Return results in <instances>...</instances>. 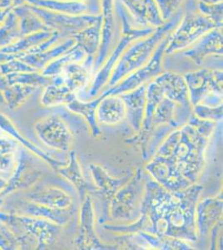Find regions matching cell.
<instances>
[{
  "instance_id": "obj_7",
  "label": "cell",
  "mask_w": 223,
  "mask_h": 250,
  "mask_svg": "<svg viewBox=\"0 0 223 250\" xmlns=\"http://www.w3.org/2000/svg\"><path fill=\"white\" fill-rule=\"evenodd\" d=\"M129 181L117 192L111 204V216L119 220H134L139 218V203L143 190V173L139 168Z\"/></svg>"
},
{
  "instance_id": "obj_3",
  "label": "cell",
  "mask_w": 223,
  "mask_h": 250,
  "mask_svg": "<svg viewBox=\"0 0 223 250\" xmlns=\"http://www.w3.org/2000/svg\"><path fill=\"white\" fill-rule=\"evenodd\" d=\"M182 15L183 13L182 10H178L163 25L156 28L153 34L135 40L129 44L113 68L107 82L108 88L116 85L127 75L143 67L149 61L164 38L177 28Z\"/></svg>"
},
{
  "instance_id": "obj_5",
  "label": "cell",
  "mask_w": 223,
  "mask_h": 250,
  "mask_svg": "<svg viewBox=\"0 0 223 250\" xmlns=\"http://www.w3.org/2000/svg\"><path fill=\"white\" fill-rule=\"evenodd\" d=\"M0 220L9 226L14 234L17 233L21 247H28L37 242L39 249L50 245L60 235L61 227L45 219L19 217L0 213Z\"/></svg>"
},
{
  "instance_id": "obj_38",
  "label": "cell",
  "mask_w": 223,
  "mask_h": 250,
  "mask_svg": "<svg viewBox=\"0 0 223 250\" xmlns=\"http://www.w3.org/2000/svg\"><path fill=\"white\" fill-rule=\"evenodd\" d=\"M198 1L205 4H218V3H223V0H198Z\"/></svg>"
},
{
  "instance_id": "obj_26",
  "label": "cell",
  "mask_w": 223,
  "mask_h": 250,
  "mask_svg": "<svg viewBox=\"0 0 223 250\" xmlns=\"http://www.w3.org/2000/svg\"><path fill=\"white\" fill-rule=\"evenodd\" d=\"M101 24L102 16L93 25L82 29L73 36L76 45L84 52L87 56H93L97 54L101 40Z\"/></svg>"
},
{
  "instance_id": "obj_29",
  "label": "cell",
  "mask_w": 223,
  "mask_h": 250,
  "mask_svg": "<svg viewBox=\"0 0 223 250\" xmlns=\"http://www.w3.org/2000/svg\"><path fill=\"white\" fill-rule=\"evenodd\" d=\"M99 104L95 101V100H93V101H89L88 103H84L83 101H80L78 98L73 102L67 104V107L69 110L84 117L85 120L88 121V125L90 126L92 134L94 137L99 136L101 134V130L99 129L96 121L95 112Z\"/></svg>"
},
{
  "instance_id": "obj_30",
  "label": "cell",
  "mask_w": 223,
  "mask_h": 250,
  "mask_svg": "<svg viewBox=\"0 0 223 250\" xmlns=\"http://www.w3.org/2000/svg\"><path fill=\"white\" fill-rule=\"evenodd\" d=\"M86 57L87 55L84 52L75 44L70 50L61 55L60 59H58L48 65L44 69L43 74L47 76L59 75L66 66L73 62H81Z\"/></svg>"
},
{
  "instance_id": "obj_25",
  "label": "cell",
  "mask_w": 223,
  "mask_h": 250,
  "mask_svg": "<svg viewBox=\"0 0 223 250\" xmlns=\"http://www.w3.org/2000/svg\"><path fill=\"white\" fill-rule=\"evenodd\" d=\"M89 168L97 186L101 189L100 193H102L103 196L106 197L107 200V204H109L114 194L123 185H126L129 181L131 177L133 176V174H131L129 176L127 175L121 179H113L99 165H90Z\"/></svg>"
},
{
  "instance_id": "obj_24",
  "label": "cell",
  "mask_w": 223,
  "mask_h": 250,
  "mask_svg": "<svg viewBox=\"0 0 223 250\" xmlns=\"http://www.w3.org/2000/svg\"><path fill=\"white\" fill-rule=\"evenodd\" d=\"M98 122L116 125L126 117L124 103L119 95L103 98L96 108Z\"/></svg>"
},
{
  "instance_id": "obj_27",
  "label": "cell",
  "mask_w": 223,
  "mask_h": 250,
  "mask_svg": "<svg viewBox=\"0 0 223 250\" xmlns=\"http://www.w3.org/2000/svg\"><path fill=\"white\" fill-rule=\"evenodd\" d=\"M58 170L60 171L62 176L65 177L66 179L75 186L79 192L80 199L84 200L85 193L87 191L95 190L89 186L83 178L80 165L77 160L76 153L74 151H72L69 154L68 164L59 168Z\"/></svg>"
},
{
  "instance_id": "obj_39",
  "label": "cell",
  "mask_w": 223,
  "mask_h": 250,
  "mask_svg": "<svg viewBox=\"0 0 223 250\" xmlns=\"http://www.w3.org/2000/svg\"><path fill=\"white\" fill-rule=\"evenodd\" d=\"M7 184H8V182L6 181L5 179H3V177L0 175V192H2L5 188Z\"/></svg>"
},
{
  "instance_id": "obj_35",
  "label": "cell",
  "mask_w": 223,
  "mask_h": 250,
  "mask_svg": "<svg viewBox=\"0 0 223 250\" xmlns=\"http://www.w3.org/2000/svg\"><path fill=\"white\" fill-rule=\"evenodd\" d=\"M197 8L200 14L210 18L218 25L223 27V3L218 4H205L198 1Z\"/></svg>"
},
{
  "instance_id": "obj_4",
  "label": "cell",
  "mask_w": 223,
  "mask_h": 250,
  "mask_svg": "<svg viewBox=\"0 0 223 250\" xmlns=\"http://www.w3.org/2000/svg\"><path fill=\"white\" fill-rule=\"evenodd\" d=\"M197 3L198 0H186L183 15L177 28L170 34L165 54L184 50L210 30L223 28L210 18L200 14Z\"/></svg>"
},
{
  "instance_id": "obj_2",
  "label": "cell",
  "mask_w": 223,
  "mask_h": 250,
  "mask_svg": "<svg viewBox=\"0 0 223 250\" xmlns=\"http://www.w3.org/2000/svg\"><path fill=\"white\" fill-rule=\"evenodd\" d=\"M215 126L214 121L191 117L186 125L167 136L154 155L173 159L184 176L195 184L205 165V150Z\"/></svg>"
},
{
  "instance_id": "obj_37",
  "label": "cell",
  "mask_w": 223,
  "mask_h": 250,
  "mask_svg": "<svg viewBox=\"0 0 223 250\" xmlns=\"http://www.w3.org/2000/svg\"><path fill=\"white\" fill-rule=\"evenodd\" d=\"M155 2L162 20L167 22L178 10H180L179 8L183 0H155Z\"/></svg>"
},
{
  "instance_id": "obj_32",
  "label": "cell",
  "mask_w": 223,
  "mask_h": 250,
  "mask_svg": "<svg viewBox=\"0 0 223 250\" xmlns=\"http://www.w3.org/2000/svg\"><path fill=\"white\" fill-rule=\"evenodd\" d=\"M140 239L146 242L148 246L158 250H192L190 245L183 240L173 239L169 237H158L144 231L137 233Z\"/></svg>"
},
{
  "instance_id": "obj_10",
  "label": "cell",
  "mask_w": 223,
  "mask_h": 250,
  "mask_svg": "<svg viewBox=\"0 0 223 250\" xmlns=\"http://www.w3.org/2000/svg\"><path fill=\"white\" fill-rule=\"evenodd\" d=\"M144 37L146 36L141 34H121L119 42L115 44L110 54L108 55L107 57L108 59L105 60L101 68L96 72V76L93 79V83L88 91L85 94V95H77V97L78 98L79 97L81 100H82V101H85V100H93L94 98L99 96L101 89L107 84L108 80L110 79L113 68L116 65L122 53L125 51V49L129 44L133 43V41Z\"/></svg>"
},
{
  "instance_id": "obj_19",
  "label": "cell",
  "mask_w": 223,
  "mask_h": 250,
  "mask_svg": "<svg viewBox=\"0 0 223 250\" xmlns=\"http://www.w3.org/2000/svg\"><path fill=\"white\" fill-rule=\"evenodd\" d=\"M155 81L161 85L164 96L178 103L186 109L192 110L188 88L183 76L172 72H167L158 75L155 77Z\"/></svg>"
},
{
  "instance_id": "obj_1",
  "label": "cell",
  "mask_w": 223,
  "mask_h": 250,
  "mask_svg": "<svg viewBox=\"0 0 223 250\" xmlns=\"http://www.w3.org/2000/svg\"><path fill=\"white\" fill-rule=\"evenodd\" d=\"M144 188L140 207V214H146L148 219L144 232L183 241L198 240L196 205L203 186L193 184L186 189L172 193L149 179L146 180Z\"/></svg>"
},
{
  "instance_id": "obj_21",
  "label": "cell",
  "mask_w": 223,
  "mask_h": 250,
  "mask_svg": "<svg viewBox=\"0 0 223 250\" xmlns=\"http://www.w3.org/2000/svg\"><path fill=\"white\" fill-rule=\"evenodd\" d=\"M198 233L206 237L223 215V194L216 198L204 199L196 208Z\"/></svg>"
},
{
  "instance_id": "obj_33",
  "label": "cell",
  "mask_w": 223,
  "mask_h": 250,
  "mask_svg": "<svg viewBox=\"0 0 223 250\" xmlns=\"http://www.w3.org/2000/svg\"><path fill=\"white\" fill-rule=\"evenodd\" d=\"M17 148L14 140L0 137V171L8 172L13 168Z\"/></svg>"
},
{
  "instance_id": "obj_23",
  "label": "cell",
  "mask_w": 223,
  "mask_h": 250,
  "mask_svg": "<svg viewBox=\"0 0 223 250\" xmlns=\"http://www.w3.org/2000/svg\"><path fill=\"white\" fill-rule=\"evenodd\" d=\"M141 28H158L166 23L159 13L150 8L145 0H119Z\"/></svg>"
},
{
  "instance_id": "obj_11",
  "label": "cell",
  "mask_w": 223,
  "mask_h": 250,
  "mask_svg": "<svg viewBox=\"0 0 223 250\" xmlns=\"http://www.w3.org/2000/svg\"><path fill=\"white\" fill-rule=\"evenodd\" d=\"M102 24L101 40L97 57L93 62V71L96 73L107 60L108 55L115 46L117 39V15L114 8L115 0H100Z\"/></svg>"
},
{
  "instance_id": "obj_22",
  "label": "cell",
  "mask_w": 223,
  "mask_h": 250,
  "mask_svg": "<svg viewBox=\"0 0 223 250\" xmlns=\"http://www.w3.org/2000/svg\"><path fill=\"white\" fill-rule=\"evenodd\" d=\"M29 201L54 208H68L73 204V199L68 193L59 188L49 186L34 187L24 195Z\"/></svg>"
},
{
  "instance_id": "obj_12",
  "label": "cell",
  "mask_w": 223,
  "mask_h": 250,
  "mask_svg": "<svg viewBox=\"0 0 223 250\" xmlns=\"http://www.w3.org/2000/svg\"><path fill=\"white\" fill-rule=\"evenodd\" d=\"M40 140L51 148L67 151L72 142L70 129L59 115L52 114L35 125Z\"/></svg>"
},
{
  "instance_id": "obj_14",
  "label": "cell",
  "mask_w": 223,
  "mask_h": 250,
  "mask_svg": "<svg viewBox=\"0 0 223 250\" xmlns=\"http://www.w3.org/2000/svg\"><path fill=\"white\" fill-rule=\"evenodd\" d=\"M223 28H216L203 35L181 54L192 60L197 66H201L209 56L223 55Z\"/></svg>"
},
{
  "instance_id": "obj_31",
  "label": "cell",
  "mask_w": 223,
  "mask_h": 250,
  "mask_svg": "<svg viewBox=\"0 0 223 250\" xmlns=\"http://www.w3.org/2000/svg\"><path fill=\"white\" fill-rule=\"evenodd\" d=\"M0 128L3 129V131H6L7 133H9V134H11L12 136H14V138H16L18 140H20V142L23 143V145L26 146L27 148H29L30 150L33 151L34 153L38 154L39 156L41 157L42 159H44L45 161L51 165L53 168H55L56 169L61 168L62 166H65L68 162L62 163L60 161H57L54 159H52L50 157L47 155L45 153H43L42 151L40 150V148H38L36 146H34L33 144L30 142H28V140H26L25 139H23V137L21 136L18 131L16 130V128H14V125H12L10 121L6 118L3 114H0Z\"/></svg>"
},
{
  "instance_id": "obj_28",
  "label": "cell",
  "mask_w": 223,
  "mask_h": 250,
  "mask_svg": "<svg viewBox=\"0 0 223 250\" xmlns=\"http://www.w3.org/2000/svg\"><path fill=\"white\" fill-rule=\"evenodd\" d=\"M77 94L63 84L54 83L46 88L42 97V104L44 106L60 105L62 104H68L76 100Z\"/></svg>"
},
{
  "instance_id": "obj_15",
  "label": "cell",
  "mask_w": 223,
  "mask_h": 250,
  "mask_svg": "<svg viewBox=\"0 0 223 250\" xmlns=\"http://www.w3.org/2000/svg\"><path fill=\"white\" fill-rule=\"evenodd\" d=\"M41 174L42 172L39 170L34 159L26 151L20 149L19 164L5 188L2 191L1 196L20 188L30 187L40 179Z\"/></svg>"
},
{
  "instance_id": "obj_8",
  "label": "cell",
  "mask_w": 223,
  "mask_h": 250,
  "mask_svg": "<svg viewBox=\"0 0 223 250\" xmlns=\"http://www.w3.org/2000/svg\"><path fill=\"white\" fill-rule=\"evenodd\" d=\"M192 107L215 95L223 96V71L203 68L183 75Z\"/></svg>"
},
{
  "instance_id": "obj_9",
  "label": "cell",
  "mask_w": 223,
  "mask_h": 250,
  "mask_svg": "<svg viewBox=\"0 0 223 250\" xmlns=\"http://www.w3.org/2000/svg\"><path fill=\"white\" fill-rule=\"evenodd\" d=\"M146 169L156 182L169 192H178L193 185L184 176L177 163L169 157L154 155Z\"/></svg>"
},
{
  "instance_id": "obj_36",
  "label": "cell",
  "mask_w": 223,
  "mask_h": 250,
  "mask_svg": "<svg viewBox=\"0 0 223 250\" xmlns=\"http://www.w3.org/2000/svg\"><path fill=\"white\" fill-rule=\"evenodd\" d=\"M20 246V241L14 232H11L9 226L3 225V222L0 220V249L15 250Z\"/></svg>"
},
{
  "instance_id": "obj_18",
  "label": "cell",
  "mask_w": 223,
  "mask_h": 250,
  "mask_svg": "<svg viewBox=\"0 0 223 250\" xmlns=\"http://www.w3.org/2000/svg\"><path fill=\"white\" fill-rule=\"evenodd\" d=\"M93 56H87L82 63L73 62L68 64L59 74L60 76L54 79V83L63 84L77 94L87 84L93 71Z\"/></svg>"
},
{
  "instance_id": "obj_41",
  "label": "cell",
  "mask_w": 223,
  "mask_h": 250,
  "mask_svg": "<svg viewBox=\"0 0 223 250\" xmlns=\"http://www.w3.org/2000/svg\"><path fill=\"white\" fill-rule=\"evenodd\" d=\"M79 1H85V2H87L88 0H79Z\"/></svg>"
},
{
  "instance_id": "obj_34",
  "label": "cell",
  "mask_w": 223,
  "mask_h": 250,
  "mask_svg": "<svg viewBox=\"0 0 223 250\" xmlns=\"http://www.w3.org/2000/svg\"><path fill=\"white\" fill-rule=\"evenodd\" d=\"M193 111L198 119L210 121H221L223 120V104L218 107H209L198 104L193 106Z\"/></svg>"
},
{
  "instance_id": "obj_17",
  "label": "cell",
  "mask_w": 223,
  "mask_h": 250,
  "mask_svg": "<svg viewBox=\"0 0 223 250\" xmlns=\"http://www.w3.org/2000/svg\"><path fill=\"white\" fill-rule=\"evenodd\" d=\"M9 205L14 213L20 214L24 213L29 216L48 219L60 226L67 224L74 214V210L68 209V208H54L39 205L29 200H14Z\"/></svg>"
},
{
  "instance_id": "obj_6",
  "label": "cell",
  "mask_w": 223,
  "mask_h": 250,
  "mask_svg": "<svg viewBox=\"0 0 223 250\" xmlns=\"http://www.w3.org/2000/svg\"><path fill=\"white\" fill-rule=\"evenodd\" d=\"M171 33V34H172ZM164 38L161 43H159L158 48H156L153 56L149 61L143 67L127 75L123 79V81L117 83L116 85L107 88L106 91L97 97L96 99L99 103L107 96H117L120 94H125L127 92L132 91L135 88H139L143 83L157 77L158 75L162 73V58L165 55V50L167 48V43L169 41L170 34Z\"/></svg>"
},
{
  "instance_id": "obj_20",
  "label": "cell",
  "mask_w": 223,
  "mask_h": 250,
  "mask_svg": "<svg viewBox=\"0 0 223 250\" xmlns=\"http://www.w3.org/2000/svg\"><path fill=\"white\" fill-rule=\"evenodd\" d=\"M146 91L147 83H143L139 88L119 97L124 103L126 115L133 130L139 133L141 130L144 119L145 106H146Z\"/></svg>"
},
{
  "instance_id": "obj_16",
  "label": "cell",
  "mask_w": 223,
  "mask_h": 250,
  "mask_svg": "<svg viewBox=\"0 0 223 250\" xmlns=\"http://www.w3.org/2000/svg\"><path fill=\"white\" fill-rule=\"evenodd\" d=\"M42 16L45 18L48 24L59 29L63 37L73 38L75 34L82 29L93 25L99 20L101 15H67V14H51L43 13Z\"/></svg>"
},
{
  "instance_id": "obj_13",
  "label": "cell",
  "mask_w": 223,
  "mask_h": 250,
  "mask_svg": "<svg viewBox=\"0 0 223 250\" xmlns=\"http://www.w3.org/2000/svg\"><path fill=\"white\" fill-rule=\"evenodd\" d=\"M80 229L77 237L76 246L80 250H114L102 244L95 232V215L90 197H85L80 213Z\"/></svg>"
},
{
  "instance_id": "obj_40",
  "label": "cell",
  "mask_w": 223,
  "mask_h": 250,
  "mask_svg": "<svg viewBox=\"0 0 223 250\" xmlns=\"http://www.w3.org/2000/svg\"><path fill=\"white\" fill-rule=\"evenodd\" d=\"M3 204V200H2V199H0V205H2Z\"/></svg>"
}]
</instances>
